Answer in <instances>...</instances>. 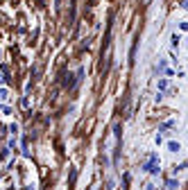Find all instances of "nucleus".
<instances>
[{
    "label": "nucleus",
    "instance_id": "f257e3e1",
    "mask_svg": "<svg viewBox=\"0 0 188 190\" xmlns=\"http://www.w3.org/2000/svg\"><path fill=\"white\" fill-rule=\"evenodd\" d=\"M143 170H147V172H159V156L152 154V156H150V161L143 165Z\"/></svg>",
    "mask_w": 188,
    "mask_h": 190
},
{
    "label": "nucleus",
    "instance_id": "f03ea898",
    "mask_svg": "<svg viewBox=\"0 0 188 190\" xmlns=\"http://www.w3.org/2000/svg\"><path fill=\"white\" fill-rule=\"evenodd\" d=\"M168 147H170V152H177V149H179V143H170Z\"/></svg>",
    "mask_w": 188,
    "mask_h": 190
}]
</instances>
